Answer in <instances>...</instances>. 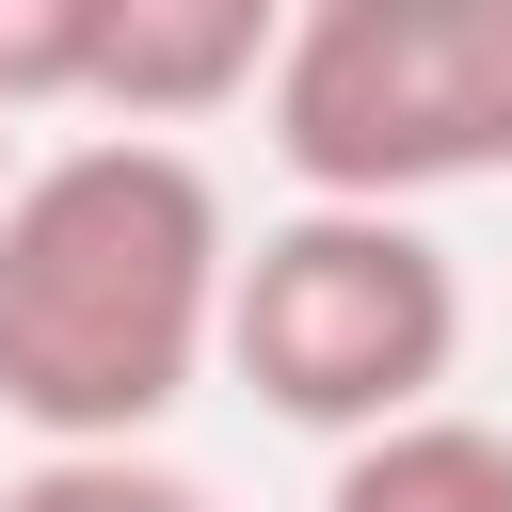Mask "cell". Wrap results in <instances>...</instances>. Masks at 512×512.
I'll return each mask as SVG.
<instances>
[{
  "instance_id": "cell-1",
  "label": "cell",
  "mask_w": 512,
  "mask_h": 512,
  "mask_svg": "<svg viewBox=\"0 0 512 512\" xmlns=\"http://www.w3.org/2000/svg\"><path fill=\"white\" fill-rule=\"evenodd\" d=\"M224 192L192 144H64L0 176V416L48 448H144L224 352Z\"/></svg>"
},
{
  "instance_id": "cell-2",
  "label": "cell",
  "mask_w": 512,
  "mask_h": 512,
  "mask_svg": "<svg viewBox=\"0 0 512 512\" xmlns=\"http://www.w3.org/2000/svg\"><path fill=\"white\" fill-rule=\"evenodd\" d=\"M256 112L304 208L416 224V192L512 176V0H304Z\"/></svg>"
},
{
  "instance_id": "cell-3",
  "label": "cell",
  "mask_w": 512,
  "mask_h": 512,
  "mask_svg": "<svg viewBox=\"0 0 512 512\" xmlns=\"http://www.w3.org/2000/svg\"><path fill=\"white\" fill-rule=\"evenodd\" d=\"M224 368L288 432L368 448V432L432 416V384L464 368V272L400 208H288L224 272Z\"/></svg>"
},
{
  "instance_id": "cell-4",
  "label": "cell",
  "mask_w": 512,
  "mask_h": 512,
  "mask_svg": "<svg viewBox=\"0 0 512 512\" xmlns=\"http://www.w3.org/2000/svg\"><path fill=\"white\" fill-rule=\"evenodd\" d=\"M272 48H288L272 0H112V32H96V96H80V112H112L128 144L208 128L224 96L272 80Z\"/></svg>"
},
{
  "instance_id": "cell-5",
  "label": "cell",
  "mask_w": 512,
  "mask_h": 512,
  "mask_svg": "<svg viewBox=\"0 0 512 512\" xmlns=\"http://www.w3.org/2000/svg\"><path fill=\"white\" fill-rule=\"evenodd\" d=\"M320 512H512V432H480V416H400V432H368V448H336V480H320Z\"/></svg>"
},
{
  "instance_id": "cell-6",
  "label": "cell",
  "mask_w": 512,
  "mask_h": 512,
  "mask_svg": "<svg viewBox=\"0 0 512 512\" xmlns=\"http://www.w3.org/2000/svg\"><path fill=\"white\" fill-rule=\"evenodd\" d=\"M96 32H112V0H0V128L16 112H80L96 96Z\"/></svg>"
},
{
  "instance_id": "cell-7",
  "label": "cell",
  "mask_w": 512,
  "mask_h": 512,
  "mask_svg": "<svg viewBox=\"0 0 512 512\" xmlns=\"http://www.w3.org/2000/svg\"><path fill=\"white\" fill-rule=\"evenodd\" d=\"M0 512H208V480H176V464H144V448H48Z\"/></svg>"
}]
</instances>
